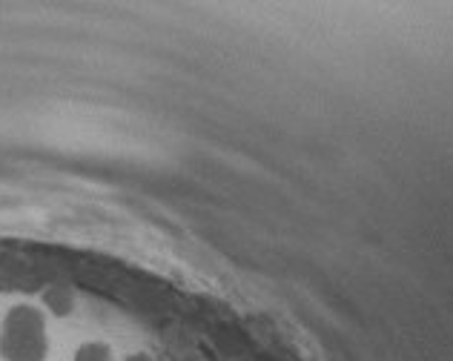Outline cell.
<instances>
[{
    "label": "cell",
    "instance_id": "obj_1",
    "mask_svg": "<svg viewBox=\"0 0 453 361\" xmlns=\"http://www.w3.org/2000/svg\"><path fill=\"white\" fill-rule=\"evenodd\" d=\"M46 324L41 310L20 304L9 310L0 335V353L6 361H43L46 358Z\"/></svg>",
    "mask_w": 453,
    "mask_h": 361
},
{
    "label": "cell",
    "instance_id": "obj_2",
    "mask_svg": "<svg viewBox=\"0 0 453 361\" xmlns=\"http://www.w3.org/2000/svg\"><path fill=\"white\" fill-rule=\"evenodd\" d=\"M43 304H46V310H52L55 316H69V312L75 310V296H73V290L69 287H64V284H55V287H50V290L43 293Z\"/></svg>",
    "mask_w": 453,
    "mask_h": 361
},
{
    "label": "cell",
    "instance_id": "obj_4",
    "mask_svg": "<svg viewBox=\"0 0 453 361\" xmlns=\"http://www.w3.org/2000/svg\"><path fill=\"white\" fill-rule=\"evenodd\" d=\"M127 361H152L150 356H144V353H135V356H129Z\"/></svg>",
    "mask_w": 453,
    "mask_h": 361
},
{
    "label": "cell",
    "instance_id": "obj_3",
    "mask_svg": "<svg viewBox=\"0 0 453 361\" xmlns=\"http://www.w3.org/2000/svg\"><path fill=\"white\" fill-rule=\"evenodd\" d=\"M75 361H112V350L101 342H89L75 350Z\"/></svg>",
    "mask_w": 453,
    "mask_h": 361
}]
</instances>
